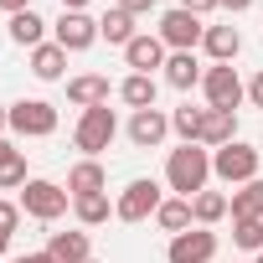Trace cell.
I'll list each match as a JSON object with an SVG mask.
<instances>
[{"mask_svg": "<svg viewBox=\"0 0 263 263\" xmlns=\"http://www.w3.org/2000/svg\"><path fill=\"white\" fill-rule=\"evenodd\" d=\"M114 135H119V119H114L108 103H103V108H83V119L72 124V145L83 150V160H98V155L114 145Z\"/></svg>", "mask_w": 263, "mask_h": 263, "instance_id": "2", "label": "cell"}, {"mask_svg": "<svg viewBox=\"0 0 263 263\" xmlns=\"http://www.w3.org/2000/svg\"><path fill=\"white\" fill-rule=\"evenodd\" d=\"M47 253H52L57 263H88V258H93V237H88V227L52 232V237H47Z\"/></svg>", "mask_w": 263, "mask_h": 263, "instance_id": "14", "label": "cell"}, {"mask_svg": "<svg viewBox=\"0 0 263 263\" xmlns=\"http://www.w3.org/2000/svg\"><path fill=\"white\" fill-rule=\"evenodd\" d=\"M201 93H206V108H242V98H248V83L237 78V67L232 62H212L206 67V78H201Z\"/></svg>", "mask_w": 263, "mask_h": 263, "instance_id": "6", "label": "cell"}, {"mask_svg": "<svg viewBox=\"0 0 263 263\" xmlns=\"http://www.w3.org/2000/svg\"><path fill=\"white\" fill-rule=\"evenodd\" d=\"M93 0H62V11H88Z\"/></svg>", "mask_w": 263, "mask_h": 263, "instance_id": "37", "label": "cell"}, {"mask_svg": "<svg viewBox=\"0 0 263 263\" xmlns=\"http://www.w3.org/2000/svg\"><path fill=\"white\" fill-rule=\"evenodd\" d=\"M201 119H206V108L181 103V108L171 114V135H181V145H201Z\"/></svg>", "mask_w": 263, "mask_h": 263, "instance_id": "28", "label": "cell"}, {"mask_svg": "<svg viewBox=\"0 0 263 263\" xmlns=\"http://www.w3.org/2000/svg\"><path fill=\"white\" fill-rule=\"evenodd\" d=\"M72 217H78V227H103V222L114 217L108 191H98V196H78V201H72Z\"/></svg>", "mask_w": 263, "mask_h": 263, "instance_id": "27", "label": "cell"}, {"mask_svg": "<svg viewBox=\"0 0 263 263\" xmlns=\"http://www.w3.org/2000/svg\"><path fill=\"white\" fill-rule=\"evenodd\" d=\"M31 176H26V150H16L6 135H0V191H21Z\"/></svg>", "mask_w": 263, "mask_h": 263, "instance_id": "19", "label": "cell"}, {"mask_svg": "<svg viewBox=\"0 0 263 263\" xmlns=\"http://www.w3.org/2000/svg\"><path fill=\"white\" fill-rule=\"evenodd\" d=\"M165 57H171V47H165L155 31H140L135 42L124 47V62H129V72H150V78H155V67H165Z\"/></svg>", "mask_w": 263, "mask_h": 263, "instance_id": "12", "label": "cell"}, {"mask_svg": "<svg viewBox=\"0 0 263 263\" xmlns=\"http://www.w3.org/2000/svg\"><path fill=\"white\" fill-rule=\"evenodd\" d=\"M253 263H263V253H258V258H253Z\"/></svg>", "mask_w": 263, "mask_h": 263, "instance_id": "40", "label": "cell"}, {"mask_svg": "<svg viewBox=\"0 0 263 263\" xmlns=\"http://www.w3.org/2000/svg\"><path fill=\"white\" fill-rule=\"evenodd\" d=\"M227 201H232V222H263V176L237 186Z\"/></svg>", "mask_w": 263, "mask_h": 263, "instance_id": "23", "label": "cell"}, {"mask_svg": "<svg viewBox=\"0 0 263 263\" xmlns=\"http://www.w3.org/2000/svg\"><path fill=\"white\" fill-rule=\"evenodd\" d=\"M248 103H253V108H263V72H253V78H248Z\"/></svg>", "mask_w": 263, "mask_h": 263, "instance_id": "33", "label": "cell"}, {"mask_svg": "<svg viewBox=\"0 0 263 263\" xmlns=\"http://www.w3.org/2000/svg\"><path fill=\"white\" fill-rule=\"evenodd\" d=\"M114 6H119V11H129V16L140 21V16H150V11L160 6V0H114Z\"/></svg>", "mask_w": 263, "mask_h": 263, "instance_id": "31", "label": "cell"}, {"mask_svg": "<svg viewBox=\"0 0 263 263\" xmlns=\"http://www.w3.org/2000/svg\"><path fill=\"white\" fill-rule=\"evenodd\" d=\"M227 212H232V201H227L222 191H212V186L191 196V217H196V227H217V222H222Z\"/></svg>", "mask_w": 263, "mask_h": 263, "instance_id": "25", "label": "cell"}, {"mask_svg": "<svg viewBox=\"0 0 263 263\" xmlns=\"http://www.w3.org/2000/svg\"><path fill=\"white\" fill-rule=\"evenodd\" d=\"M31 78H42V83H62V78H67V52H62L57 42L31 47Z\"/></svg>", "mask_w": 263, "mask_h": 263, "instance_id": "18", "label": "cell"}, {"mask_svg": "<svg viewBox=\"0 0 263 263\" xmlns=\"http://www.w3.org/2000/svg\"><path fill=\"white\" fill-rule=\"evenodd\" d=\"M237 140V114L232 108H206V119H201V145L206 150H222V145H232Z\"/></svg>", "mask_w": 263, "mask_h": 263, "instance_id": "17", "label": "cell"}, {"mask_svg": "<svg viewBox=\"0 0 263 263\" xmlns=\"http://www.w3.org/2000/svg\"><path fill=\"white\" fill-rule=\"evenodd\" d=\"M232 242L248 253H263V222H232Z\"/></svg>", "mask_w": 263, "mask_h": 263, "instance_id": "29", "label": "cell"}, {"mask_svg": "<svg viewBox=\"0 0 263 263\" xmlns=\"http://www.w3.org/2000/svg\"><path fill=\"white\" fill-rule=\"evenodd\" d=\"M206 181H212V150L206 145H181V150H171V160H165V191H176V196H196V191H206Z\"/></svg>", "mask_w": 263, "mask_h": 263, "instance_id": "1", "label": "cell"}, {"mask_svg": "<svg viewBox=\"0 0 263 263\" xmlns=\"http://www.w3.org/2000/svg\"><path fill=\"white\" fill-rule=\"evenodd\" d=\"M0 263H6V258H0Z\"/></svg>", "mask_w": 263, "mask_h": 263, "instance_id": "42", "label": "cell"}, {"mask_svg": "<svg viewBox=\"0 0 263 263\" xmlns=\"http://www.w3.org/2000/svg\"><path fill=\"white\" fill-rule=\"evenodd\" d=\"M165 135H171V114L165 108L129 114V145H135V150H155V145H165Z\"/></svg>", "mask_w": 263, "mask_h": 263, "instance_id": "11", "label": "cell"}, {"mask_svg": "<svg viewBox=\"0 0 263 263\" xmlns=\"http://www.w3.org/2000/svg\"><path fill=\"white\" fill-rule=\"evenodd\" d=\"M212 258H217V232L212 227H186L165 248V263H212Z\"/></svg>", "mask_w": 263, "mask_h": 263, "instance_id": "10", "label": "cell"}, {"mask_svg": "<svg viewBox=\"0 0 263 263\" xmlns=\"http://www.w3.org/2000/svg\"><path fill=\"white\" fill-rule=\"evenodd\" d=\"M88 263H98V258H88Z\"/></svg>", "mask_w": 263, "mask_h": 263, "instance_id": "41", "label": "cell"}, {"mask_svg": "<svg viewBox=\"0 0 263 263\" xmlns=\"http://www.w3.org/2000/svg\"><path fill=\"white\" fill-rule=\"evenodd\" d=\"M98 191H108V171H103V160H78V165L67 171V196L78 201V196H98Z\"/></svg>", "mask_w": 263, "mask_h": 263, "instance_id": "16", "label": "cell"}, {"mask_svg": "<svg viewBox=\"0 0 263 263\" xmlns=\"http://www.w3.org/2000/svg\"><path fill=\"white\" fill-rule=\"evenodd\" d=\"M155 222H160V232H186V227H196V217H191V201L186 196H165L160 201V212H155Z\"/></svg>", "mask_w": 263, "mask_h": 263, "instance_id": "26", "label": "cell"}, {"mask_svg": "<svg viewBox=\"0 0 263 263\" xmlns=\"http://www.w3.org/2000/svg\"><path fill=\"white\" fill-rule=\"evenodd\" d=\"M67 206H72V196H67V186H57V181L31 176V181L21 186V212H26V217H36V222H57Z\"/></svg>", "mask_w": 263, "mask_h": 263, "instance_id": "4", "label": "cell"}, {"mask_svg": "<svg viewBox=\"0 0 263 263\" xmlns=\"http://www.w3.org/2000/svg\"><path fill=\"white\" fill-rule=\"evenodd\" d=\"M11 135H21V140L57 135V103H47V98H16L11 103Z\"/></svg>", "mask_w": 263, "mask_h": 263, "instance_id": "5", "label": "cell"}, {"mask_svg": "<svg viewBox=\"0 0 263 263\" xmlns=\"http://www.w3.org/2000/svg\"><path fill=\"white\" fill-rule=\"evenodd\" d=\"M160 72H165V83H171V88H181V93L201 88V78H206V67H201V57H196V52H171Z\"/></svg>", "mask_w": 263, "mask_h": 263, "instance_id": "13", "label": "cell"}, {"mask_svg": "<svg viewBox=\"0 0 263 263\" xmlns=\"http://www.w3.org/2000/svg\"><path fill=\"white\" fill-rule=\"evenodd\" d=\"M21 217H26V212H21V201H11V196H0V232H11V237H16Z\"/></svg>", "mask_w": 263, "mask_h": 263, "instance_id": "30", "label": "cell"}, {"mask_svg": "<svg viewBox=\"0 0 263 263\" xmlns=\"http://www.w3.org/2000/svg\"><path fill=\"white\" fill-rule=\"evenodd\" d=\"M201 47H206L212 62H232V57L242 52V31H237V26H206Z\"/></svg>", "mask_w": 263, "mask_h": 263, "instance_id": "22", "label": "cell"}, {"mask_svg": "<svg viewBox=\"0 0 263 263\" xmlns=\"http://www.w3.org/2000/svg\"><path fill=\"white\" fill-rule=\"evenodd\" d=\"M140 31H135V16H129V11H103L98 16V42H108V47H129V42H135Z\"/></svg>", "mask_w": 263, "mask_h": 263, "instance_id": "20", "label": "cell"}, {"mask_svg": "<svg viewBox=\"0 0 263 263\" xmlns=\"http://www.w3.org/2000/svg\"><path fill=\"white\" fill-rule=\"evenodd\" d=\"M11 263H57V258L42 248V253H21V258H11Z\"/></svg>", "mask_w": 263, "mask_h": 263, "instance_id": "35", "label": "cell"}, {"mask_svg": "<svg viewBox=\"0 0 263 263\" xmlns=\"http://www.w3.org/2000/svg\"><path fill=\"white\" fill-rule=\"evenodd\" d=\"M155 93H160V88H155V78H150V72H129V78L119 83V98L129 103V114L155 108Z\"/></svg>", "mask_w": 263, "mask_h": 263, "instance_id": "24", "label": "cell"}, {"mask_svg": "<svg viewBox=\"0 0 263 263\" xmlns=\"http://www.w3.org/2000/svg\"><path fill=\"white\" fill-rule=\"evenodd\" d=\"M248 6H253V0H222V11H232V16H242Z\"/></svg>", "mask_w": 263, "mask_h": 263, "instance_id": "36", "label": "cell"}, {"mask_svg": "<svg viewBox=\"0 0 263 263\" xmlns=\"http://www.w3.org/2000/svg\"><path fill=\"white\" fill-rule=\"evenodd\" d=\"M67 103H78V108H103V103H108V78H103V72H78V78H67Z\"/></svg>", "mask_w": 263, "mask_h": 263, "instance_id": "15", "label": "cell"}, {"mask_svg": "<svg viewBox=\"0 0 263 263\" xmlns=\"http://www.w3.org/2000/svg\"><path fill=\"white\" fill-rule=\"evenodd\" d=\"M155 36H160L171 52H196V47H201V36H206V21H201V16H191V11H181V6H171V11L160 16Z\"/></svg>", "mask_w": 263, "mask_h": 263, "instance_id": "8", "label": "cell"}, {"mask_svg": "<svg viewBox=\"0 0 263 263\" xmlns=\"http://www.w3.org/2000/svg\"><path fill=\"white\" fill-rule=\"evenodd\" d=\"M181 11H191V16H212V11H222V0H181Z\"/></svg>", "mask_w": 263, "mask_h": 263, "instance_id": "32", "label": "cell"}, {"mask_svg": "<svg viewBox=\"0 0 263 263\" xmlns=\"http://www.w3.org/2000/svg\"><path fill=\"white\" fill-rule=\"evenodd\" d=\"M0 11H6V16H21V11H36V6H31V0H0Z\"/></svg>", "mask_w": 263, "mask_h": 263, "instance_id": "34", "label": "cell"}, {"mask_svg": "<svg viewBox=\"0 0 263 263\" xmlns=\"http://www.w3.org/2000/svg\"><path fill=\"white\" fill-rule=\"evenodd\" d=\"M52 42L72 57V52H88L93 42H98V21L88 16V11H62L57 21H52Z\"/></svg>", "mask_w": 263, "mask_h": 263, "instance_id": "9", "label": "cell"}, {"mask_svg": "<svg viewBox=\"0 0 263 263\" xmlns=\"http://www.w3.org/2000/svg\"><path fill=\"white\" fill-rule=\"evenodd\" d=\"M212 176H217V181H227L232 191H237V186H248V181H258V150H253L248 140H232V145L212 150Z\"/></svg>", "mask_w": 263, "mask_h": 263, "instance_id": "3", "label": "cell"}, {"mask_svg": "<svg viewBox=\"0 0 263 263\" xmlns=\"http://www.w3.org/2000/svg\"><path fill=\"white\" fill-rule=\"evenodd\" d=\"M160 201H165V186L140 176V181H129V186L119 191L114 217H119V222H145V217H155V212H160Z\"/></svg>", "mask_w": 263, "mask_h": 263, "instance_id": "7", "label": "cell"}, {"mask_svg": "<svg viewBox=\"0 0 263 263\" xmlns=\"http://www.w3.org/2000/svg\"><path fill=\"white\" fill-rule=\"evenodd\" d=\"M6 248H11V232H0V258H6Z\"/></svg>", "mask_w": 263, "mask_h": 263, "instance_id": "39", "label": "cell"}, {"mask_svg": "<svg viewBox=\"0 0 263 263\" xmlns=\"http://www.w3.org/2000/svg\"><path fill=\"white\" fill-rule=\"evenodd\" d=\"M6 129H11V108H6V103H0V135H6Z\"/></svg>", "mask_w": 263, "mask_h": 263, "instance_id": "38", "label": "cell"}, {"mask_svg": "<svg viewBox=\"0 0 263 263\" xmlns=\"http://www.w3.org/2000/svg\"><path fill=\"white\" fill-rule=\"evenodd\" d=\"M6 36H11L16 47H42V42H47V21H42V11H21V16H11V21H6Z\"/></svg>", "mask_w": 263, "mask_h": 263, "instance_id": "21", "label": "cell"}]
</instances>
